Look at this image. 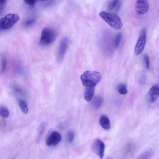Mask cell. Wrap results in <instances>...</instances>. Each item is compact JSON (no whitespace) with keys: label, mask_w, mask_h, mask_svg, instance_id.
<instances>
[{"label":"cell","mask_w":159,"mask_h":159,"mask_svg":"<svg viewBox=\"0 0 159 159\" xmlns=\"http://www.w3.org/2000/svg\"><path fill=\"white\" fill-rule=\"evenodd\" d=\"M101 78L100 72L91 70L85 71L80 76L83 84L87 87L94 88L100 82Z\"/></svg>","instance_id":"obj_1"},{"label":"cell","mask_w":159,"mask_h":159,"mask_svg":"<svg viewBox=\"0 0 159 159\" xmlns=\"http://www.w3.org/2000/svg\"><path fill=\"white\" fill-rule=\"evenodd\" d=\"M100 16L111 27L116 30H120L123 24L120 17L116 14L104 11L100 12Z\"/></svg>","instance_id":"obj_2"},{"label":"cell","mask_w":159,"mask_h":159,"mask_svg":"<svg viewBox=\"0 0 159 159\" xmlns=\"http://www.w3.org/2000/svg\"><path fill=\"white\" fill-rule=\"evenodd\" d=\"M57 33L53 29L50 27L44 28L42 30L39 44L45 46L53 43L57 37Z\"/></svg>","instance_id":"obj_3"},{"label":"cell","mask_w":159,"mask_h":159,"mask_svg":"<svg viewBox=\"0 0 159 159\" xmlns=\"http://www.w3.org/2000/svg\"><path fill=\"white\" fill-rule=\"evenodd\" d=\"M20 17L16 13H9L2 18L0 20V31L9 30L19 20Z\"/></svg>","instance_id":"obj_4"},{"label":"cell","mask_w":159,"mask_h":159,"mask_svg":"<svg viewBox=\"0 0 159 159\" xmlns=\"http://www.w3.org/2000/svg\"><path fill=\"white\" fill-rule=\"evenodd\" d=\"M69 44V39L64 37L60 41L57 50V60L58 62H61L64 59Z\"/></svg>","instance_id":"obj_5"},{"label":"cell","mask_w":159,"mask_h":159,"mask_svg":"<svg viewBox=\"0 0 159 159\" xmlns=\"http://www.w3.org/2000/svg\"><path fill=\"white\" fill-rule=\"evenodd\" d=\"M146 40V30L144 28L140 31L139 37L135 47L134 52L136 55H140L143 51Z\"/></svg>","instance_id":"obj_6"},{"label":"cell","mask_w":159,"mask_h":159,"mask_svg":"<svg viewBox=\"0 0 159 159\" xmlns=\"http://www.w3.org/2000/svg\"><path fill=\"white\" fill-rule=\"evenodd\" d=\"M92 147L96 153L102 159L103 157L105 146L103 142L99 139H96L93 141Z\"/></svg>","instance_id":"obj_7"},{"label":"cell","mask_w":159,"mask_h":159,"mask_svg":"<svg viewBox=\"0 0 159 159\" xmlns=\"http://www.w3.org/2000/svg\"><path fill=\"white\" fill-rule=\"evenodd\" d=\"M61 139V136L58 132L54 131L47 137L46 141L48 146H54L58 144Z\"/></svg>","instance_id":"obj_8"},{"label":"cell","mask_w":159,"mask_h":159,"mask_svg":"<svg viewBox=\"0 0 159 159\" xmlns=\"http://www.w3.org/2000/svg\"><path fill=\"white\" fill-rule=\"evenodd\" d=\"M135 10L139 14L146 13L149 9V5L147 1L138 0L136 1L135 5Z\"/></svg>","instance_id":"obj_9"},{"label":"cell","mask_w":159,"mask_h":159,"mask_svg":"<svg viewBox=\"0 0 159 159\" xmlns=\"http://www.w3.org/2000/svg\"><path fill=\"white\" fill-rule=\"evenodd\" d=\"M151 102H154L157 99L159 94V88L156 85L152 86L149 92Z\"/></svg>","instance_id":"obj_10"},{"label":"cell","mask_w":159,"mask_h":159,"mask_svg":"<svg viewBox=\"0 0 159 159\" xmlns=\"http://www.w3.org/2000/svg\"><path fill=\"white\" fill-rule=\"evenodd\" d=\"M99 123L101 127L105 129L108 130L110 128V120L106 115H102L100 116Z\"/></svg>","instance_id":"obj_11"},{"label":"cell","mask_w":159,"mask_h":159,"mask_svg":"<svg viewBox=\"0 0 159 159\" xmlns=\"http://www.w3.org/2000/svg\"><path fill=\"white\" fill-rule=\"evenodd\" d=\"M121 5L120 1L113 0L111 1L108 4V9L111 10L115 9L116 11H118L120 8Z\"/></svg>","instance_id":"obj_12"},{"label":"cell","mask_w":159,"mask_h":159,"mask_svg":"<svg viewBox=\"0 0 159 159\" xmlns=\"http://www.w3.org/2000/svg\"><path fill=\"white\" fill-rule=\"evenodd\" d=\"M17 101L22 111L24 114L28 113V108L26 102L22 99H18Z\"/></svg>","instance_id":"obj_13"},{"label":"cell","mask_w":159,"mask_h":159,"mask_svg":"<svg viewBox=\"0 0 159 159\" xmlns=\"http://www.w3.org/2000/svg\"><path fill=\"white\" fill-rule=\"evenodd\" d=\"M103 98L100 96H97L94 98L92 102V106L95 109L99 108L102 105Z\"/></svg>","instance_id":"obj_14"},{"label":"cell","mask_w":159,"mask_h":159,"mask_svg":"<svg viewBox=\"0 0 159 159\" xmlns=\"http://www.w3.org/2000/svg\"><path fill=\"white\" fill-rule=\"evenodd\" d=\"M94 91V88L87 87V88L84 94V98L86 101H90L92 99Z\"/></svg>","instance_id":"obj_15"},{"label":"cell","mask_w":159,"mask_h":159,"mask_svg":"<svg viewBox=\"0 0 159 159\" xmlns=\"http://www.w3.org/2000/svg\"><path fill=\"white\" fill-rule=\"evenodd\" d=\"M153 154V151L151 149L147 150L142 153L137 159H150Z\"/></svg>","instance_id":"obj_16"},{"label":"cell","mask_w":159,"mask_h":159,"mask_svg":"<svg viewBox=\"0 0 159 159\" xmlns=\"http://www.w3.org/2000/svg\"><path fill=\"white\" fill-rule=\"evenodd\" d=\"M0 115L3 118H7L9 116V111L8 109L3 105L0 106Z\"/></svg>","instance_id":"obj_17"},{"label":"cell","mask_w":159,"mask_h":159,"mask_svg":"<svg viewBox=\"0 0 159 159\" xmlns=\"http://www.w3.org/2000/svg\"><path fill=\"white\" fill-rule=\"evenodd\" d=\"M0 72L1 73H3L5 71L7 66V61L6 57L2 55L1 58Z\"/></svg>","instance_id":"obj_18"},{"label":"cell","mask_w":159,"mask_h":159,"mask_svg":"<svg viewBox=\"0 0 159 159\" xmlns=\"http://www.w3.org/2000/svg\"><path fill=\"white\" fill-rule=\"evenodd\" d=\"M117 89L119 92L122 95H125L127 93V86L123 83H120L118 85Z\"/></svg>","instance_id":"obj_19"},{"label":"cell","mask_w":159,"mask_h":159,"mask_svg":"<svg viewBox=\"0 0 159 159\" xmlns=\"http://www.w3.org/2000/svg\"><path fill=\"white\" fill-rule=\"evenodd\" d=\"M122 35L121 33H119L117 34L114 43V47L116 49H117L118 48L122 38Z\"/></svg>","instance_id":"obj_20"},{"label":"cell","mask_w":159,"mask_h":159,"mask_svg":"<svg viewBox=\"0 0 159 159\" xmlns=\"http://www.w3.org/2000/svg\"><path fill=\"white\" fill-rule=\"evenodd\" d=\"M45 131V126L43 123H42L40 126L39 134L38 135V140L40 139L43 136Z\"/></svg>","instance_id":"obj_21"},{"label":"cell","mask_w":159,"mask_h":159,"mask_svg":"<svg viewBox=\"0 0 159 159\" xmlns=\"http://www.w3.org/2000/svg\"><path fill=\"white\" fill-rule=\"evenodd\" d=\"M74 137V133L72 130H69L67 133V137L68 140L70 143H71L73 140Z\"/></svg>","instance_id":"obj_22"},{"label":"cell","mask_w":159,"mask_h":159,"mask_svg":"<svg viewBox=\"0 0 159 159\" xmlns=\"http://www.w3.org/2000/svg\"><path fill=\"white\" fill-rule=\"evenodd\" d=\"M7 3V0H1L0 1V15L4 11Z\"/></svg>","instance_id":"obj_23"},{"label":"cell","mask_w":159,"mask_h":159,"mask_svg":"<svg viewBox=\"0 0 159 159\" xmlns=\"http://www.w3.org/2000/svg\"><path fill=\"white\" fill-rule=\"evenodd\" d=\"M144 59L146 65V68L147 69L150 68V60L148 56L146 54L144 55Z\"/></svg>","instance_id":"obj_24"},{"label":"cell","mask_w":159,"mask_h":159,"mask_svg":"<svg viewBox=\"0 0 159 159\" xmlns=\"http://www.w3.org/2000/svg\"><path fill=\"white\" fill-rule=\"evenodd\" d=\"M34 18H31L27 20L25 23V25L26 26H30L33 25L35 22Z\"/></svg>","instance_id":"obj_25"},{"label":"cell","mask_w":159,"mask_h":159,"mask_svg":"<svg viewBox=\"0 0 159 159\" xmlns=\"http://www.w3.org/2000/svg\"><path fill=\"white\" fill-rule=\"evenodd\" d=\"M40 1L38 0H25L24 1V2L26 4L32 6L34 5L36 3Z\"/></svg>","instance_id":"obj_26"},{"label":"cell","mask_w":159,"mask_h":159,"mask_svg":"<svg viewBox=\"0 0 159 159\" xmlns=\"http://www.w3.org/2000/svg\"><path fill=\"white\" fill-rule=\"evenodd\" d=\"M146 77L144 75H142L139 78V81L141 83H144L145 81Z\"/></svg>","instance_id":"obj_27"},{"label":"cell","mask_w":159,"mask_h":159,"mask_svg":"<svg viewBox=\"0 0 159 159\" xmlns=\"http://www.w3.org/2000/svg\"><path fill=\"white\" fill-rule=\"evenodd\" d=\"M107 159H111L109 158H107Z\"/></svg>","instance_id":"obj_28"}]
</instances>
